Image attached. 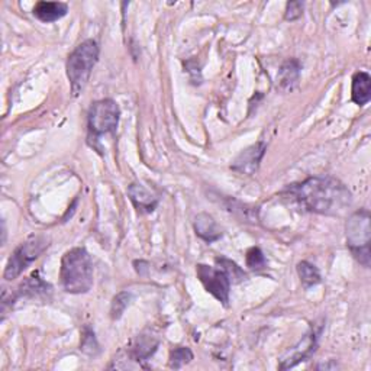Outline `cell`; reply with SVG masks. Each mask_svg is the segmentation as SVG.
Listing matches in <instances>:
<instances>
[{
	"mask_svg": "<svg viewBox=\"0 0 371 371\" xmlns=\"http://www.w3.org/2000/svg\"><path fill=\"white\" fill-rule=\"evenodd\" d=\"M283 195L306 212L327 216H341L352 203V195L347 186L332 176L309 177L289 186Z\"/></svg>",
	"mask_w": 371,
	"mask_h": 371,
	"instance_id": "1",
	"label": "cell"
},
{
	"mask_svg": "<svg viewBox=\"0 0 371 371\" xmlns=\"http://www.w3.org/2000/svg\"><path fill=\"white\" fill-rule=\"evenodd\" d=\"M60 282L70 295L87 293L93 286V261L84 247L68 250L61 258Z\"/></svg>",
	"mask_w": 371,
	"mask_h": 371,
	"instance_id": "2",
	"label": "cell"
},
{
	"mask_svg": "<svg viewBox=\"0 0 371 371\" xmlns=\"http://www.w3.org/2000/svg\"><path fill=\"white\" fill-rule=\"evenodd\" d=\"M99 44L95 39H86L68 56L66 68L74 98L81 95L90 80L91 71L99 61Z\"/></svg>",
	"mask_w": 371,
	"mask_h": 371,
	"instance_id": "3",
	"label": "cell"
},
{
	"mask_svg": "<svg viewBox=\"0 0 371 371\" xmlns=\"http://www.w3.org/2000/svg\"><path fill=\"white\" fill-rule=\"evenodd\" d=\"M121 118L119 105L113 99H102L91 103L87 115V143L98 153H102L99 139L102 135H115Z\"/></svg>",
	"mask_w": 371,
	"mask_h": 371,
	"instance_id": "4",
	"label": "cell"
},
{
	"mask_svg": "<svg viewBox=\"0 0 371 371\" xmlns=\"http://www.w3.org/2000/svg\"><path fill=\"white\" fill-rule=\"evenodd\" d=\"M347 247L354 258L365 268L370 267V212L368 209H360L352 213L347 220Z\"/></svg>",
	"mask_w": 371,
	"mask_h": 371,
	"instance_id": "5",
	"label": "cell"
},
{
	"mask_svg": "<svg viewBox=\"0 0 371 371\" xmlns=\"http://www.w3.org/2000/svg\"><path fill=\"white\" fill-rule=\"evenodd\" d=\"M49 240L42 235H31L26 241H24L9 257L4 277L5 280L11 282L18 278L39 255L49 248Z\"/></svg>",
	"mask_w": 371,
	"mask_h": 371,
	"instance_id": "6",
	"label": "cell"
},
{
	"mask_svg": "<svg viewBox=\"0 0 371 371\" xmlns=\"http://www.w3.org/2000/svg\"><path fill=\"white\" fill-rule=\"evenodd\" d=\"M196 274L206 292L210 293L215 299H218L223 306H228L232 283L226 273L220 268H215L208 264H198Z\"/></svg>",
	"mask_w": 371,
	"mask_h": 371,
	"instance_id": "7",
	"label": "cell"
},
{
	"mask_svg": "<svg viewBox=\"0 0 371 371\" xmlns=\"http://www.w3.org/2000/svg\"><path fill=\"white\" fill-rule=\"evenodd\" d=\"M160 345V341L157 337H153L151 334H141L138 335L132 344L126 348V358L128 360H113V362L118 361H126L123 368H146L147 365H144L146 361H148V358H151L157 348Z\"/></svg>",
	"mask_w": 371,
	"mask_h": 371,
	"instance_id": "8",
	"label": "cell"
},
{
	"mask_svg": "<svg viewBox=\"0 0 371 371\" xmlns=\"http://www.w3.org/2000/svg\"><path fill=\"white\" fill-rule=\"evenodd\" d=\"M322 331H323V323H320L319 327H317V325H315V327H312V330L303 337V340H302L296 347H293V348L280 360V364H278V368H280V370H288V368H292V367L298 365V364L302 362V361H308V360L316 352L317 342H319V338H320Z\"/></svg>",
	"mask_w": 371,
	"mask_h": 371,
	"instance_id": "9",
	"label": "cell"
},
{
	"mask_svg": "<svg viewBox=\"0 0 371 371\" xmlns=\"http://www.w3.org/2000/svg\"><path fill=\"white\" fill-rule=\"evenodd\" d=\"M53 293V286L50 283H46L44 278L39 275V271H34L29 277H26L25 280L16 288L15 293L11 295V305H14L18 299L26 298V299H36V298H46L51 296ZM4 305V310L6 309L8 303Z\"/></svg>",
	"mask_w": 371,
	"mask_h": 371,
	"instance_id": "10",
	"label": "cell"
},
{
	"mask_svg": "<svg viewBox=\"0 0 371 371\" xmlns=\"http://www.w3.org/2000/svg\"><path fill=\"white\" fill-rule=\"evenodd\" d=\"M267 146L265 143L260 141L248 148H245L235 160L232 163L230 168L232 171L240 173V174H245V176H253L255 174V171L260 167V163L265 154Z\"/></svg>",
	"mask_w": 371,
	"mask_h": 371,
	"instance_id": "11",
	"label": "cell"
},
{
	"mask_svg": "<svg viewBox=\"0 0 371 371\" xmlns=\"http://www.w3.org/2000/svg\"><path fill=\"white\" fill-rule=\"evenodd\" d=\"M128 196L139 215L153 213L158 206V198L148 192L141 183H132L128 188Z\"/></svg>",
	"mask_w": 371,
	"mask_h": 371,
	"instance_id": "12",
	"label": "cell"
},
{
	"mask_svg": "<svg viewBox=\"0 0 371 371\" xmlns=\"http://www.w3.org/2000/svg\"><path fill=\"white\" fill-rule=\"evenodd\" d=\"M302 64L296 59L285 61L277 74V87L282 91H292L298 87L300 80Z\"/></svg>",
	"mask_w": 371,
	"mask_h": 371,
	"instance_id": "13",
	"label": "cell"
},
{
	"mask_svg": "<svg viewBox=\"0 0 371 371\" xmlns=\"http://www.w3.org/2000/svg\"><path fill=\"white\" fill-rule=\"evenodd\" d=\"M67 12H68V5L64 2H38L32 9L34 16L44 24L56 22L64 18Z\"/></svg>",
	"mask_w": 371,
	"mask_h": 371,
	"instance_id": "14",
	"label": "cell"
},
{
	"mask_svg": "<svg viewBox=\"0 0 371 371\" xmlns=\"http://www.w3.org/2000/svg\"><path fill=\"white\" fill-rule=\"evenodd\" d=\"M195 232L199 238L206 241L208 244H212L222 238V230L219 229L216 220L208 215V213H199L195 218Z\"/></svg>",
	"mask_w": 371,
	"mask_h": 371,
	"instance_id": "15",
	"label": "cell"
},
{
	"mask_svg": "<svg viewBox=\"0 0 371 371\" xmlns=\"http://www.w3.org/2000/svg\"><path fill=\"white\" fill-rule=\"evenodd\" d=\"M351 99L355 105L364 106L371 99V77L367 71H357L352 76Z\"/></svg>",
	"mask_w": 371,
	"mask_h": 371,
	"instance_id": "16",
	"label": "cell"
},
{
	"mask_svg": "<svg viewBox=\"0 0 371 371\" xmlns=\"http://www.w3.org/2000/svg\"><path fill=\"white\" fill-rule=\"evenodd\" d=\"M300 282L305 289H310L320 283V273L319 270L310 264L309 261H300L296 267Z\"/></svg>",
	"mask_w": 371,
	"mask_h": 371,
	"instance_id": "17",
	"label": "cell"
},
{
	"mask_svg": "<svg viewBox=\"0 0 371 371\" xmlns=\"http://www.w3.org/2000/svg\"><path fill=\"white\" fill-rule=\"evenodd\" d=\"M215 261H216V265L226 273V275L229 277V280H230L232 285L245 280L247 274L244 273V270L235 261L228 260L225 257H218Z\"/></svg>",
	"mask_w": 371,
	"mask_h": 371,
	"instance_id": "18",
	"label": "cell"
},
{
	"mask_svg": "<svg viewBox=\"0 0 371 371\" xmlns=\"http://www.w3.org/2000/svg\"><path fill=\"white\" fill-rule=\"evenodd\" d=\"M80 350L90 357H95L101 352V347L96 340V334H95V331H93L91 327H88V325H84V328H83Z\"/></svg>",
	"mask_w": 371,
	"mask_h": 371,
	"instance_id": "19",
	"label": "cell"
},
{
	"mask_svg": "<svg viewBox=\"0 0 371 371\" xmlns=\"http://www.w3.org/2000/svg\"><path fill=\"white\" fill-rule=\"evenodd\" d=\"M193 360V352L188 347H176L170 352V361L168 365L170 368H181L184 364H189Z\"/></svg>",
	"mask_w": 371,
	"mask_h": 371,
	"instance_id": "20",
	"label": "cell"
},
{
	"mask_svg": "<svg viewBox=\"0 0 371 371\" xmlns=\"http://www.w3.org/2000/svg\"><path fill=\"white\" fill-rule=\"evenodd\" d=\"M132 300V295L129 292H121L118 293L113 300H112V305H111V317L113 320H118L122 317L125 309L129 306Z\"/></svg>",
	"mask_w": 371,
	"mask_h": 371,
	"instance_id": "21",
	"label": "cell"
},
{
	"mask_svg": "<svg viewBox=\"0 0 371 371\" xmlns=\"http://www.w3.org/2000/svg\"><path fill=\"white\" fill-rule=\"evenodd\" d=\"M245 261H247V267L251 268V270H255V271L263 270L267 265V258H265L264 253L258 247H251L247 251Z\"/></svg>",
	"mask_w": 371,
	"mask_h": 371,
	"instance_id": "22",
	"label": "cell"
},
{
	"mask_svg": "<svg viewBox=\"0 0 371 371\" xmlns=\"http://www.w3.org/2000/svg\"><path fill=\"white\" fill-rule=\"evenodd\" d=\"M305 4L303 2H289L286 5V12H285V19L289 22L298 21L303 15Z\"/></svg>",
	"mask_w": 371,
	"mask_h": 371,
	"instance_id": "23",
	"label": "cell"
},
{
	"mask_svg": "<svg viewBox=\"0 0 371 371\" xmlns=\"http://www.w3.org/2000/svg\"><path fill=\"white\" fill-rule=\"evenodd\" d=\"M133 265H135V270H136V273L139 274V275H146L147 274V271H148V263L147 261H143V260H136V261H133Z\"/></svg>",
	"mask_w": 371,
	"mask_h": 371,
	"instance_id": "24",
	"label": "cell"
},
{
	"mask_svg": "<svg viewBox=\"0 0 371 371\" xmlns=\"http://www.w3.org/2000/svg\"><path fill=\"white\" fill-rule=\"evenodd\" d=\"M317 368H319V370H320V368L328 370V368H338V365H337V362H328V364H320V365H317Z\"/></svg>",
	"mask_w": 371,
	"mask_h": 371,
	"instance_id": "25",
	"label": "cell"
}]
</instances>
